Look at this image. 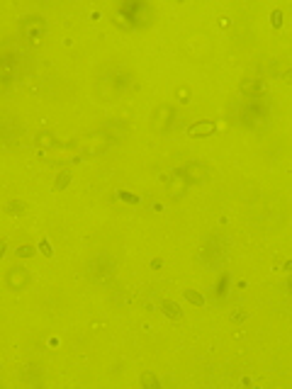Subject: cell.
Here are the masks:
<instances>
[{
  "label": "cell",
  "mask_w": 292,
  "mask_h": 389,
  "mask_svg": "<svg viewBox=\"0 0 292 389\" xmlns=\"http://www.w3.org/2000/svg\"><path fill=\"white\" fill-rule=\"evenodd\" d=\"M5 285L15 292H20L30 285V273L24 270V267H10L8 270V275H5Z\"/></svg>",
  "instance_id": "8992f818"
},
{
  "label": "cell",
  "mask_w": 292,
  "mask_h": 389,
  "mask_svg": "<svg viewBox=\"0 0 292 389\" xmlns=\"http://www.w3.org/2000/svg\"><path fill=\"white\" fill-rule=\"evenodd\" d=\"M176 173H178V175H183L188 183H202V180L210 175L207 166H205V163H197V161H190L188 166H183L180 170H176Z\"/></svg>",
  "instance_id": "5b68a950"
},
{
  "label": "cell",
  "mask_w": 292,
  "mask_h": 389,
  "mask_svg": "<svg viewBox=\"0 0 292 389\" xmlns=\"http://www.w3.org/2000/svg\"><path fill=\"white\" fill-rule=\"evenodd\" d=\"M34 256V246H20L17 248V258H32Z\"/></svg>",
  "instance_id": "ac0fdd59"
},
{
  "label": "cell",
  "mask_w": 292,
  "mask_h": 389,
  "mask_svg": "<svg viewBox=\"0 0 292 389\" xmlns=\"http://www.w3.org/2000/svg\"><path fill=\"white\" fill-rule=\"evenodd\" d=\"M144 12H149V8H146L144 3H124L122 8H120V15H122L124 20H129V22H134V24L141 20Z\"/></svg>",
  "instance_id": "ba28073f"
},
{
  "label": "cell",
  "mask_w": 292,
  "mask_h": 389,
  "mask_svg": "<svg viewBox=\"0 0 292 389\" xmlns=\"http://www.w3.org/2000/svg\"><path fill=\"white\" fill-rule=\"evenodd\" d=\"M114 270H117L114 258L105 256V253H98V256L90 258V263H88V278L93 282H107L114 275Z\"/></svg>",
  "instance_id": "6da1fadb"
},
{
  "label": "cell",
  "mask_w": 292,
  "mask_h": 389,
  "mask_svg": "<svg viewBox=\"0 0 292 389\" xmlns=\"http://www.w3.org/2000/svg\"><path fill=\"white\" fill-rule=\"evenodd\" d=\"M15 68H17V64H15V56H10V54L0 56V80H3V83H10Z\"/></svg>",
  "instance_id": "9c48e42d"
},
{
  "label": "cell",
  "mask_w": 292,
  "mask_h": 389,
  "mask_svg": "<svg viewBox=\"0 0 292 389\" xmlns=\"http://www.w3.org/2000/svg\"><path fill=\"white\" fill-rule=\"evenodd\" d=\"M112 141L114 139L110 136V134L100 132V134H95V136H88V141H85V151H88V154H102V151L112 144Z\"/></svg>",
  "instance_id": "52a82bcc"
},
{
  "label": "cell",
  "mask_w": 292,
  "mask_h": 389,
  "mask_svg": "<svg viewBox=\"0 0 292 389\" xmlns=\"http://www.w3.org/2000/svg\"><path fill=\"white\" fill-rule=\"evenodd\" d=\"M188 190V180L178 175V173H173V178L168 180V192L170 197H183V192Z\"/></svg>",
  "instance_id": "8fae6325"
},
{
  "label": "cell",
  "mask_w": 292,
  "mask_h": 389,
  "mask_svg": "<svg viewBox=\"0 0 292 389\" xmlns=\"http://www.w3.org/2000/svg\"><path fill=\"white\" fill-rule=\"evenodd\" d=\"M185 297H188V302L197 304V307H202V304H205V297L200 294V292H195V289H188V292H185Z\"/></svg>",
  "instance_id": "5bb4252c"
},
{
  "label": "cell",
  "mask_w": 292,
  "mask_h": 389,
  "mask_svg": "<svg viewBox=\"0 0 292 389\" xmlns=\"http://www.w3.org/2000/svg\"><path fill=\"white\" fill-rule=\"evenodd\" d=\"M37 144H39V146H46V148H49V146H56V139H54L51 134H42V136L37 139Z\"/></svg>",
  "instance_id": "e0dca14e"
},
{
  "label": "cell",
  "mask_w": 292,
  "mask_h": 389,
  "mask_svg": "<svg viewBox=\"0 0 292 389\" xmlns=\"http://www.w3.org/2000/svg\"><path fill=\"white\" fill-rule=\"evenodd\" d=\"M280 17H282V12H280V10H278V12H273V15H270V20H273V24H275V27H280V24H282V20H280Z\"/></svg>",
  "instance_id": "7402d4cb"
},
{
  "label": "cell",
  "mask_w": 292,
  "mask_h": 389,
  "mask_svg": "<svg viewBox=\"0 0 292 389\" xmlns=\"http://www.w3.org/2000/svg\"><path fill=\"white\" fill-rule=\"evenodd\" d=\"M39 251H42L46 258L54 256V253H51V246H49V241H46V238H42V241H39Z\"/></svg>",
  "instance_id": "44dd1931"
},
{
  "label": "cell",
  "mask_w": 292,
  "mask_h": 389,
  "mask_svg": "<svg viewBox=\"0 0 292 389\" xmlns=\"http://www.w3.org/2000/svg\"><path fill=\"white\" fill-rule=\"evenodd\" d=\"M5 248H8V244H5V241H3V238H0V258L5 256Z\"/></svg>",
  "instance_id": "603a6c76"
},
{
  "label": "cell",
  "mask_w": 292,
  "mask_h": 389,
  "mask_svg": "<svg viewBox=\"0 0 292 389\" xmlns=\"http://www.w3.org/2000/svg\"><path fill=\"white\" fill-rule=\"evenodd\" d=\"M71 183V173L68 170H64V173H59V178H56V190H64Z\"/></svg>",
  "instance_id": "2e32d148"
},
{
  "label": "cell",
  "mask_w": 292,
  "mask_h": 389,
  "mask_svg": "<svg viewBox=\"0 0 292 389\" xmlns=\"http://www.w3.org/2000/svg\"><path fill=\"white\" fill-rule=\"evenodd\" d=\"M176 122V107H170V105H161L156 112H154V129L161 134L170 132V127Z\"/></svg>",
  "instance_id": "3957f363"
},
{
  "label": "cell",
  "mask_w": 292,
  "mask_h": 389,
  "mask_svg": "<svg viewBox=\"0 0 292 389\" xmlns=\"http://www.w3.org/2000/svg\"><path fill=\"white\" fill-rule=\"evenodd\" d=\"M27 210V207H24V202H10V204H8V212H10L12 217H20V214H22V212Z\"/></svg>",
  "instance_id": "9a60e30c"
},
{
  "label": "cell",
  "mask_w": 292,
  "mask_h": 389,
  "mask_svg": "<svg viewBox=\"0 0 292 389\" xmlns=\"http://www.w3.org/2000/svg\"><path fill=\"white\" fill-rule=\"evenodd\" d=\"M161 309H163V314H166L168 319H180V316H183V311H180V307H178V304H176V302H170V300L161 302Z\"/></svg>",
  "instance_id": "7c38bea8"
},
{
  "label": "cell",
  "mask_w": 292,
  "mask_h": 389,
  "mask_svg": "<svg viewBox=\"0 0 292 389\" xmlns=\"http://www.w3.org/2000/svg\"><path fill=\"white\" fill-rule=\"evenodd\" d=\"M20 32L24 34V39H30V42H39L46 32V22L42 17H24L22 22H20Z\"/></svg>",
  "instance_id": "7a4b0ae2"
},
{
  "label": "cell",
  "mask_w": 292,
  "mask_h": 389,
  "mask_svg": "<svg viewBox=\"0 0 292 389\" xmlns=\"http://www.w3.org/2000/svg\"><path fill=\"white\" fill-rule=\"evenodd\" d=\"M117 197H120V200H124V202H132V204H136V202H139V197H136V195H132V192H117Z\"/></svg>",
  "instance_id": "ffe728a7"
},
{
  "label": "cell",
  "mask_w": 292,
  "mask_h": 389,
  "mask_svg": "<svg viewBox=\"0 0 292 389\" xmlns=\"http://www.w3.org/2000/svg\"><path fill=\"white\" fill-rule=\"evenodd\" d=\"M141 387H144V389H156V387H158L156 375H151V372H144V375H141Z\"/></svg>",
  "instance_id": "4fadbf2b"
},
{
  "label": "cell",
  "mask_w": 292,
  "mask_h": 389,
  "mask_svg": "<svg viewBox=\"0 0 292 389\" xmlns=\"http://www.w3.org/2000/svg\"><path fill=\"white\" fill-rule=\"evenodd\" d=\"M190 136H197V139H202V136H210V134L217 132V124L210 122V119H200V122L190 124Z\"/></svg>",
  "instance_id": "30bf717a"
},
{
  "label": "cell",
  "mask_w": 292,
  "mask_h": 389,
  "mask_svg": "<svg viewBox=\"0 0 292 389\" xmlns=\"http://www.w3.org/2000/svg\"><path fill=\"white\" fill-rule=\"evenodd\" d=\"M226 285H229V275H222L219 285H217V294H219V297H224L226 294Z\"/></svg>",
  "instance_id": "d6986e66"
},
{
  "label": "cell",
  "mask_w": 292,
  "mask_h": 389,
  "mask_svg": "<svg viewBox=\"0 0 292 389\" xmlns=\"http://www.w3.org/2000/svg\"><path fill=\"white\" fill-rule=\"evenodd\" d=\"M266 105H263V100L260 98H256V100H248V105L241 110V122L246 124V127H251V124H256L260 119V117H266Z\"/></svg>",
  "instance_id": "277c9868"
}]
</instances>
